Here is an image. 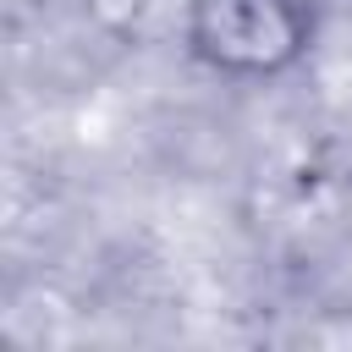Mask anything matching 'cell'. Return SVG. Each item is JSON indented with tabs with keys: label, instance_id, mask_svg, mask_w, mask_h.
I'll use <instances>...</instances> for the list:
<instances>
[{
	"label": "cell",
	"instance_id": "6da1fadb",
	"mask_svg": "<svg viewBox=\"0 0 352 352\" xmlns=\"http://www.w3.org/2000/svg\"><path fill=\"white\" fill-rule=\"evenodd\" d=\"M314 38L308 0H192L187 6V50L236 82L280 77L302 60Z\"/></svg>",
	"mask_w": 352,
	"mask_h": 352
}]
</instances>
